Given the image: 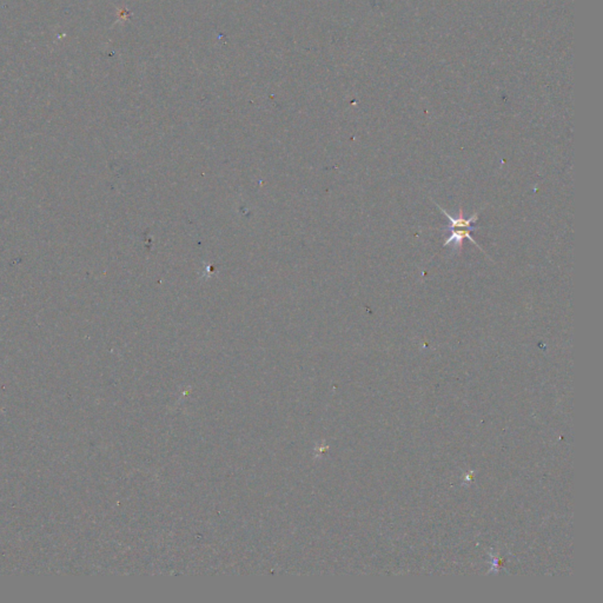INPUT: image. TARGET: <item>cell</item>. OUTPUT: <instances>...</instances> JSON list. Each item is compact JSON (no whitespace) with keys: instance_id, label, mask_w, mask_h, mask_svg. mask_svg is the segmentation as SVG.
Here are the masks:
<instances>
[{"instance_id":"obj_1","label":"cell","mask_w":603,"mask_h":603,"mask_svg":"<svg viewBox=\"0 0 603 603\" xmlns=\"http://www.w3.org/2000/svg\"><path fill=\"white\" fill-rule=\"evenodd\" d=\"M436 205H437V208H439L441 210V211H442L443 215L447 216L448 219H449V224H448V226H447V229L449 230V231L456 229V227H462V229H469L471 231L476 229V227L473 226V224L476 223L477 219H478V213L477 212L474 213V215L471 216L469 219H464L463 218V213H462V209H460V215H458L457 218H454V217L451 216L450 213H448L443 208H441V206L439 204H437V203H436Z\"/></svg>"},{"instance_id":"obj_2","label":"cell","mask_w":603,"mask_h":603,"mask_svg":"<svg viewBox=\"0 0 603 603\" xmlns=\"http://www.w3.org/2000/svg\"><path fill=\"white\" fill-rule=\"evenodd\" d=\"M470 231L471 230H469V229H463V230H461V231H454V230L450 231L451 235L449 237H448L446 242L443 243V245L444 246L453 245L456 250H460V247L462 246V242H463V239L464 238H468V239L470 240L471 243L475 244V245H476L477 247H480V249L482 250V247L476 243V240H474L473 237H471Z\"/></svg>"}]
</instances>
